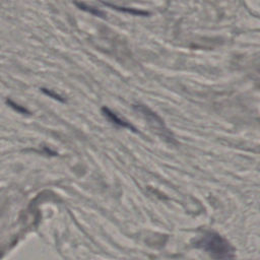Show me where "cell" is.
<instances>
[{"instance_id":"cell-2","label":"cell","mask_w":260,"mask_h":260,"mask_svg":"<svg viewBox=\"0 0 260 260\" xmlns=\"http://www.w3.org/2000/svg\"><path fill=\"white\" fill-rule=\"evenodd\" d=\"M102 111H103V114L105 115V117H107V119H108L110 122H112L113 124H115V125H117V126H119V127H124V128L130 129V130H132V131H136V129H135L129 122H127V121L121 119L117 114H115V113H114L113 111H111L110 109L104 107V108L102 109Z\"/></svg>"},{"instance_id":"cell-1","label":"cell","mask_w":260,"mask_h":260,"mask_svg":"<svg viewBox=\"0 0 260 260\" xmlns=\"http://www.w3.org/2000/svg\"><path fill=\"white\" fill-rule=\"evenodd\" d=\"M196 244L214 258H232L234 256V248L224 238L216 233L205 234Z\"/></svg>"},{"instance_id":"cell-3","label":"cell","mask_w":260,"mask_h":260,"mask_svg":"<svg viewBox=\"0 0 260 260\" xmlns=\"http://www.w3.org/2000/svg\"><path fill=\"white\" fill-rule=\"evenodd\" d=\"M6 104H7L10 108H12L14 111H16L17 113H19V114H30V112H29L26 108H24L23 106L18 105L17 103L13 102V101L10 100V99L6 100Z\"/></svg>"},{"instance_id":"cell-4","label":"cell","mask_w":260,"mask_h":260,"mask_svg":"<svg viewBox=\"0 0 260 260\" xmlns=\"http://www.w3.org/2000/svg\"><path fill=\"white\" fill-rule=\"evenodd\" d=\"M42 91H43L45 94L49 95L50 98H53L54 100H57V101H59V102H64V99H63V98H62L60 94H58V93L54 92V91H53V90H51V89L42 88Z\"/></svg>"}]
</instances>
